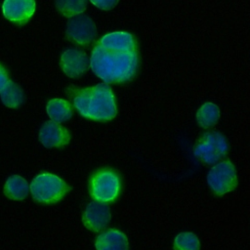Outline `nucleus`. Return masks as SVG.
<instances>
[{
    "label": "nucleus",
    "instance_id": "nucleus-6",
    "mask_svg": "<svg viewBox=\"0 0 250 250\" xmlns=\"http://www.w3.org/2000/svg\"><path fill=\"white\" fill-rule=\"evenodd\" d=\"M207 183L217 195L233 190L237 186V177L232 163L225 160L212 167L207 175Z\"/></svg>",
    "mask_w": 250,
    "mask_h": 250
},
{
    "label": "nucleus",
    "instance_id": "nucleus-17",
    "mask_svg": "<svg viewBox=\"0 0 250 250\" xmlns=\"http://www.w3.org/2000/svg\"><path fill=\"white\" fill-rule=\"evenodd\" d=\"M220 117V110L219 107L212 104L206 103L204 104L197 111L196 119L200 127L202 128H209L214 126Z\"/></svg>",
    "mask_w": 250,
    "mask_h": 250
},
{
    "label": "nucleus",
    "instance_id": "nucleus-1",
    "mask_svg": "<svg viewBox=\"0 0 250 250\" xmlns=\"http://www.w3.org/2000/svg\"><path fill=\"white\" fill-rule=\"evenodd\" d=\"M90 65L94 73L105 83H121L135 75L138 56L136 52L108 51L98 44L92 52Z\"/></svg>",
    "mask_w": 250,
    "mask_h": 250
},
{
    "label": "nucleus",
    "instance_id": "nucleus-15",
    "mask_svg": "<svg viewBox=\"0 0 250 250\" xmlns=\"http://www.w3.org/2000/svg\"><path fill=\"white\" fill-rule=\"evenodd\" d=\"M46 110L52 121L56 123H61L68 120L73 113L70 104L62 99L51 100L47 104Z\"/></svg>",
    "mask_w": 250,
    "mask_h": 250
},
{
    "label": "nucleus",
    "instance_id": "nucleus-12",
    "mask_svg": "<svg viewBox=\"0 0 250 250\" xmlns=\"http://www.w3.org/2000/svg\"><path fill=\"white\" fill-rule=\"evenodd\" d=\"M104 49L114 52L134 53L137 49V43L133 35L123 31L112 32L104 35L99 42Z\"/></svg>",
    "mask_w": 250,
    "mask_h": 250
},
{
    "label": "nucleus",
    "instance_id": "nucleus-21",
    "mask_svg": "<svg viewBox=\"0 0 250 250\" xmlns=\"http://www.w3.org/2000/svg\"><path fill=\"white\" fill-rule=\"evenodd\" d=\"M9 81L8 79V72L6 68L0 63V91L4 88V86Z\"/></svg>",
    "mask_w": 250,
    "mask_h": 250
},
{
    "label": "nucleus",
    "instance_id": "nucleus-14",
    "mask_svg": "<svg viewBox=\"0 0 250 250\" xmlns=\"http://www.w3.org/2000/svg\"><path fill=\"white\" fill-rule=\"evenodd\" d=\"M29 191V186L26 180L19 175H13L8 178L4 185L5 195L13 200L24 199Z\"/></svg>",
    "mask_w": 250,
    "mask_h": 250
},
{
    "label": "nucleus",
    "instance_id": "nucleus-9",
    "mask_svg": "<svg viewBox=\"0 0 250 250\" xmlns=\"http://www.w3.org/2000/svg\"><path fill=\"white\" fill-rule=\"evenodd\" d=\"M4 17L18 24H24L35 12V0H4Z\"/></svg>",
    "mask_w": 250,
    "mask_h": 250
},
{
    "label": "nucleus",
    "instance_id": "nucleus-7",
    "mask_svg": "<svg viewBox=\"0 0 250 250\" xmlns=\"http://www.w3.org/2000/svg\"><path fill=\"white\" fill-rule=\"evenodd\" d=\"M66 35L76 44L89 45L96 38V25L86 15H76L67 22Z\"/></svg>",
    "mask_w": 250,
    "mask_h": 250
},
{
    "label": "nucleus",
    "instance_id": "nucleus-13",
    "mask_svg": "<svg viewBox=\"0 0 250 250\" xmlns=\"http://www.w3.org/2000/svg\"><path fill=\"white\" fill-rule=\"evenodd\" d=\"M95 246L97 250H129L126 235L115 229L101 233L96 239Z\"/></svg>",
    "mask_w": 250,
    "mask_h": 250
},
{
    "label": "nucleus",
    "instance_id": "nucleus-2",
    "mask_svg": "<svg viewBox=\"0 0 250 250\" xmlns=\"http://www.w3.org/2000/svg\"><path fill=\"white\" fill-rule=\"evenodd\" d=\"M74 94V106L82 116L97 121H107L115 117V99L107 84L101 83L94 87L78 89Z\"/></svg>",
    "mask_w": 250,
    "mask_h": 250
},
{
    "label": "nucleus",
    "instance_id": "nucleus-5",
    "mask_svg": "<svg viewBox=\"0 0 250 250\" xmlns=\"http://www.w3.org/2000/svg\"><path fill=\"white\" fill-rule=\"evenodd\" d=\"M228 143L219 132H207L197 142L194 147V155L207 165L215 164L228 152Z\"/></svg>",
    "mask_w": 250,
    "mask_h": 250
},
{
    "label": "nucleus",
    "instance_id": "nucleus-4",
    "mask_svg": "<svg viewBox=\"0 0 250 250\" xmlns=\"http://www.w3.org/2000/svg\"><path fill=\"white\" fill-rule=\"evenodd\" d=\"M121 190V180L116 172L110 169L97 171L90 180L91 196L98 202L114 201Z\"/></svg>",
    "mask_w": 250,
    "mask_h": 250
},
{
    "label": "nucleus",
    "instance_id": "nucleus-11",
    "mask_svg": "<svg viewBox=\"0 0 250 250\" xmlns=\"http://www.w3.org/2000/svg\"><path fill=\"white\" fill-rule=\"evenodd\" d=\"M39 141L46 147H62L70 141L68 131L54 121H47L39 131Z\"/></svg>",
    "mask_w": 250,
    "mask_h": 250
},
{
    "label": "nucleus",
    "instance_id": "nucleus-19",
    "mask_svg": "<svg viewBox=\"0 0 250 250\" xmlns=\"http://www.w3.org/2000/svg\"><path fill=\"white\" fill-rule=\"evenodd\" d=\"M200 243L192 232H181L174 240L175 250H199Z\"/></svg>",
    "mask_w": 250,
    "mask_h": 250
},
{
    "label": "nucleus",
    "instance_id": "nucleus-16",
    "mask_svg": "<svg viewBox=\"0 0 250 250\" xmlns=\"http://www.w3.org/2000/svg\"><path fill=\"white\" fill-rule=\"evenodd\" d=\"M2 103L11 108H17L24 101V96L21 88L15 82L8 81L4 88L0 91Z\"/></svg>",
    "mask_w": 250,
    "mask_h": 250
},
{
    "label": "nucleus",
    "instance_id": "nucleus-20",
    "mask_svg": "<svg viewBox=\"0 0 250 250\" xmlns=\"http://www.w3.org/2000/svg\"><path fill=\"white\" fill-rule=\"evenodd\" d=\"M97 8L102 10H109L112 9L117 3L118 0H90Z\"/></svg>",
    "mask_w": 250,
    "mask_h": 250
},
{
    "label": "nucleus",
    "instance_id": "nucleus-10",
    "mask_svg": "<svg viewBox=\"0 0 250 250\" xmlns=\"http://www.w3.org/2000/svg\"><path fill=\"white\" fill-rule=\"evenodd\" d=\"M61 66L63 72L72 78L82 75L90 66V61L86 54L77 49H68L62 53Z\"/></svg>",
    "mask_w": 250,
    "mask_h": 250
},
{
    "label": "nucleus",
    "instance_id": "nucleus-18",
    "mask_svg": "<svg viewBox=\"0 0 250 250\" xmlns=\"http://www.w3.org/2000/svg\"><path fill=\"white\" fill-rule=\"evenodd\" d=\"M56 5L63 16L71 18L85 11L87 0H57Z\"/></svg>",
    "mask_w": 250,
    "mask_h": 250
},
{
    "label": "nucleus",
    "instance_id": "nucleus-8",
    "mask_svg": "<svg viewBox=\"0 0 250 250\" xmlns=\"http://www.w3.org/2000/svg\"><path fill=\"white\" fill-rule=\"evenodd\" d=\"M83 224L92 231H101L105 229L110 221L109 207L102 202L89 203L83 213Z\"/></svg>",
    "mask_w": 250,
    "mask_h": 250
},
{
    "label": "nucleus",
    "instance_id": "nucleus-3",
    "mask_svg": "<svg viewBox=\"0 0 250 250\" xmlns=\"http://www.w3.org/2000/svg\"><path fill=\"white\" fill-rule=\"evenodd\" d=\"M32 197L40 203L53 204L61 199L71 189V188L60 177L51 173L37 175L30 184Z\"/></svg>",
    "mask_w": 250,
    "mask_h": 250
}]
</instances>
